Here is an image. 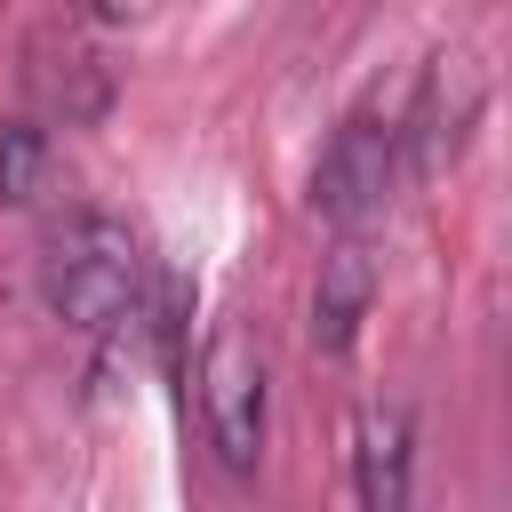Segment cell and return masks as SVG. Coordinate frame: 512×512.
<instances>
[{
	"label": "cell",
	"mask_w": 512,
	"mask_h": 512,
	"mask_svg": "<svg viewBox=\"0 0 512 512\" xmlns=\"http://www.w3.org/2000/svg\"><path fill=\"white\" fill-rule=\"evenodd\" d=\"M144 296V248L120 216H72V232L48 248V304L64 328L104 336Z\"/></svg>",
	"instance_id": "6da1fadb"
},
{
	"label": "cell",
	"mask_w": 512,
	"mask_h": 512,
	"mask_svg": "<svg viewBox=\"0 0 512 512\" xmlns=\"http://www.w3.org/2000/svg\"><path fill=\"white\" fill-rule=\"evenodd\" d=\"M392 176H400V120L352 112V120L328 136L320 168H312V208H320L344 240H360V224H376V216H384Z\"/></svg>",
	"instance_id": "7a4b0ae2"
},
{
	"label": "cell",
	"mask_w": 512,
	"mask_h": 512,
	"mask_svg": "<svg viewBox=\"0 0 512 512\" xmlns=\"http://www.w3.org/2000/svg\"><path fill=\"white\" fill-rule=\"evenodd\" d=\"M200 416H208V448L232 480L256 472L264 456V360L240 328H216L200 352Z\"/></svg>",
	"instance_id": "3957f363"
},
{
	"label": "cell",
	"mask_w": 512,
	"mask_h": 512,
	"mask_svg": "<svg viewBox=\"0 0 512 512\" xmlns=\"http://www.w3.org/2000/svg\"><path fill=\"white\" fill-rule=\"evenodd\" d=\"M480 96H488V80H480V64H472L464 48L432 56V72L416 80L408 128H400V144L416 152V176H440V168H448V160L464 152L472 120H480Z\"/></svg>",
	"instance_id": "277c9868"
},
{
	"label": "cell",
	"mask_w": 512,
	"mask_h": 512,
	"mask_svg": "<svg viewBox=\"0 0 512 512\" xmlns=\"http://www.w3.org/2000/svg\"><path fill=\"white\" fill-rule=\"evenodd\" d=\"M368 304H376V256L368 240H336L312 280V352H352Z\"/></svg>",
	"instance_id": "5b68a950"
},
{
	"label": "cell",
	"mask_w": 512,
	"mask_h": 512,
	"mask_svg": "<svg viewBox=\"0 0 512 512\" xmlns=\"http://www.w3.org/2000/svg\"><path fill=\"white\" fill-rule=\"evenodd\" d=\"M408 472H416V432L400 400H376L360 416V448H352V480H360V512H408Z\"/></svg>",
	"instance_id": "8992f818"
},
{
	"label": "cell",
	"mask_w": 512,
	"mask_h": 512,
	"mask_svg": "<svg viewBox=\"0 0 512 512\" xmlns=\"http://www.w3.org/2000/svg\"><path fill=\"white\" fill-rule=\"evenodd\" d=\"M40 184H48V128L16 112V120H0V200L24 208V200H40Z\"/></svg>",
	"instance_id": "52a82bcc"
}]
</instances>
